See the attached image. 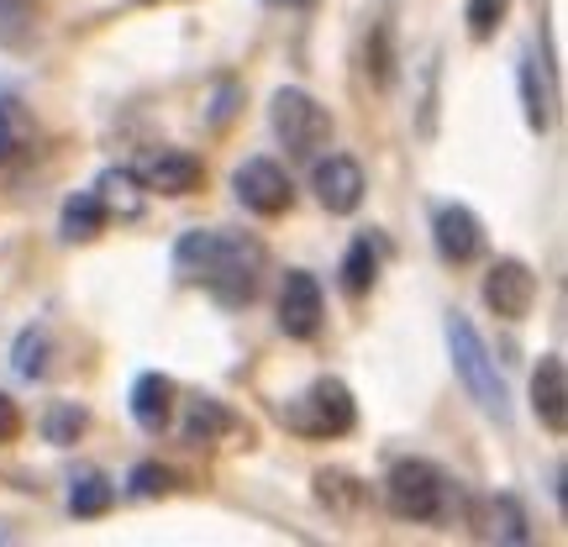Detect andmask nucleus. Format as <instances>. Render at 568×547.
<instances>
[{"instance_id":"nucleus-1","label":"nucleus","mask_w":568,"mask_h":547,"mask_svg":"<svg viewBox=\"0 0 568 547\" xmlns=\"http://www.w3.org/2000/svg\"><path fill=\"white\" fill-rule=\"evenodd\" d=\"M174 269L184 280H201L222 305H247L264 284V243H253L247 232L195 226L174 243Z\"/></svg>"},{"instance_id":"nucleus-21","label":"nucleus","mask_w":568,"mask_h":547,"mask_svg":"<svg viewBox=\"0 0 568 547\" xmlns=\"http://www.w3.org/2000/svg\"><path fill=\"white\" fill-rule=\"evenodd\" d=\"M38 32V0H0V48H27Z\"/></svg>"},{"instance_id":"nucleus-10","label":"nucleus","mask_w":568,"mask_h":547,"mask_svg":"<svg viewBox=\"0 0 568 547\" xmlns=\"http://www.w3.org/2000/svg\"><path fill=\"white\" fill-rule=\"evenodd\" d=\"M432 247H437L443 264H474L479 247H485V226H479V216H474L468 205L447 201V205H437V216H432Z\"/></svg>"},{"instance_id":"nucleus-13","label":"nucleus","mask_w":568,"mask_h":547,"mask_svg":"<svg viewBox=\"0 0 568 547\" xmlns=\"http://www.w3.org/2000/svg\"><path fill=\"white\" fill-rule=\"evenodd\" d=\"M174 416V379L169 374H138L132 379V422L142 432H163Z\"/></svg>"},{"instance_id":"nucleus-15","label":"nucleus","mask_w":568,"mask_h":547,"mask_svg":"<svg viewBox=\"0 0 568 547\" xmlns=\"http://www.w3.org/2000/svg\"><path fill=\"white\" fill-rule=\"evenodd\" d=\"M105 222H111V211L95 190H80L74 201H63V216H59V237L63 243H90V237H101Z\"/></svg>"},{"instance_id":"nucleus-8","label":"nucleus","mask_w":568,"mask_h":547,"mask_svg":"<svg viewBox=\"0 0 568 547\" xmlns=\"http://www.w3.org/2000/svg\"><path fill=\"white\" fill-rule=\"evenodd\" d=\"M311 190L316 201L332 211V216H353L368 195V180H364V163L347 159V153H332V159H316L311 169Z\"/></svg>"},{"instance_id":"nucleus-18","label":"nucleus","mask_w":568,"mask_h":547,"mask_svg":"<svg viewBox=\"0 0 568 547\" xmlns=\"http://www.w3.org/2000/svg\"><path fill=\"white\" fill-rule=\"evenodd\" d=\"M485 537H495V543H510V547H521L531 543V521H527V510H521V500L516 495H495L489 500V521H485Z\"/></svg>"},{"instance_id":"nucleus-14","label":"nucleus","mask_w":568,"mask_h":547,"mask_svg":"<svg viewBox=\"0 0 568 547\" xmlns=\"http://www.w3.org/2000/svg\"><path fill=\"white\" fill-rule=\"evenodd\" d=\"M516 90H521V111H527V126L531 132H548L552 126V90L542 80V63L521 53L516 59Z\"/></svg>"},{"instance_id":"nucleus-24","label":"nucleus","mask_w":568,"mask_h":547,"mask_svg":"<svg viewBox=\"0 0 568 547\" xmlns=\"http://www.w3.org/2000/svg\"><path fill=\"white\" fill-rule=\"evenodd\" d=\"M21 142H27V117L11 95H0V159H11Z\"/></svg>"},{"instance_id":"nucleus-22","label":"nucleus","mask_w":568,"mask_h":547,"mask_svg":"<svg viewBox=\"0 0 568 547\" xmlns=\"http://www.w3.org/2000/svg\"><path fill=\"white\" fill-rule=\"evenodd\" d=\"M84 426H90V411L84 406H53L48 411V422H42V432H48V443L69 447V443H80Z\"/></svg>"},{"instance_id":"nucleus-12","label":"nucleus","mask_w":568,"mask_h":547,"mask_svg":"<svg viewBox=\"0 0 568 547\" xmlns=\"http://www.w3.org/2000/svg\"><path fill=\"white\" fill-rule=\"evenodd\" d=\"M531 411L537 422L548 426L552 437H564L568 426V368H564V353H542V364L531 374Z\"/></svg>"},{"instance_id":"nucleus-2","label":"nucleus","mask_w":568,"mask_h":547,"mask_svg":"<svg viewBox=\"0 0 568 547\" xmlns=\"http://www.w3.org/2000/svg\"><path fill=\"white\" fill-rule=\"evenodd\" d=\"M447 353H453V374H458V385L468 389V401L485 411L489 422L510 426V389H506V374L495 364V353L489 343L479 337V326L468 322V316H447Z\"/></svg>"},{"instance_id":"nucleus-25","label":"nucleus","mask_w":568,"mask_h":547,"mask_svg":"<svg viewBox=\"0 0 568 547\" xmlns=\"http://www.w3.org/2000/svg\"><path fill=\"white\" fill-rule=\"evenodd\" d=\"M368 74L379 90H389L395 80V53H389V27H374V38H368Z\"/></svg>"},{"instance_id":"nucleus-19","label":"nucleus","mask_w":568,"mask_h":547,"mask_svg":"<svg viewBox=\"0 0 568 547\" xmlns=\"http://www.w3.org/2000/svg\"><path fill=\"white\" fill-rule=\"evenodd\" d=\"M111 506H116V485L105 474H80L74 489H69V516H80V521H95Z\"/></svg>"},{"instance_id":"nucleus-27","label":"nucleus","mask_w":568,"mask_h":547,"mask_svg":"<svg viewBox=\"0 0 568 547\" xmlns=\"http://www.w3.org/2000/svg\"><path fill=\"white\" fill-rule=\"evenodd\" d=\"M21 437V411H17V401L0 389V443H17Z\"/></svg>"},{"instance_id":"nucleus-5","label":"nucleus","mask_w":568,"mask_h":547,"mask_svg":"<svg viewBox=\"0 0 568 547\" xmlns=\"http://www.w3.org/2000/svg\"><path fill=\"white\" fill-rule=\"evenodd\" d=\"M284 422L301 426L305 437H343V432L358 426V401H353V389L343 379H316L295 406L284 411Z\"/></svg>"},{"instance_id":"nucleus-28","label":"nucleus","mask_w":568,"mask_h":547,"mask_svg":"<svg viewBox=\"0 0 568 547\" xmlns=\"http://www.w3.org/2000/svg\"><path fill=\"white\" fill-rule=\"evenodd\" d=\"M232 101H237V84H222V90H216V117H211L216 126L232 122Z\"/></svg>"},{"instance_id":"nucleus-20","label":"nucleus","mask_w":568,"mask_h":547,"mask_svg":"<svg viewBox=\"0 0 568 547\" xmlns=\"http://www.w3.org/2000/svg\"><path fill=\"white\" fill-rule=\"evenodd\" d=\"M222 432H232V411H226L222 401H211V395L190 401V416H184V443H216Z\"/></svg>"},{"instance_id":"nucleus-3","label":"nucleus","mask_w":568,"mask_h":547,"mask_svg":"<svg viewBox=\"0 0 568 547\" xmlns=\"http://www.w3.org/2000/svg\"><path fill=\"white\" fill-rule=\"evenodd\" d=\"M385 506H389V516H400L410 527H432V521H447V516H453L458 485H453L447 468L432 464V458H400V464L385 474Z\"/></svg>"},{"instance_id":"nucleus-16","label":"nucleus","mask_w":568,"mask_h":547,"mask_svg":"<svg viewBox=\"0 0 568 547\" xmlns=\"http://www.w3.org/2000/svg\"><path fill=\"white\" fill-rule=\"evenodd\" d=\"M374 280H379V247H374V237H353L343 253V290L358 301L374 290Z\"/></svg>"},{"instance_id":"nucleus-23","label":"nucleus","mask_w":568,"mask_h":547,"mask_svg":"<svg viewBox=\"0 0 568 547\" xmlns=\"http://www.w3.org/2000/svg\"><path fill=\"white\" fill-rule=\"evenodd\" d=\"M506 11H510V0H468V11H464V21H468V32L485 42V38H495L500 32V21H506Z\"/></svg>"},{"instance_id":"nucleus-7","label":"nucleus","mask_w":568,"mask_h":547,"mask_svg":"<svg viewBox=\"0 0 568 547\" xmlns=\"http://www.w3.org/2000/svg\"><path fill=\"white\" fill-rule=\"evenodd\" d=\"M326 322V295L316 274H305V269H290L284 274V290H280V326L284 337H295V343H311Z\"/></svg>"},{"instance_id":"nucleus-29","label":"nucleus","mask_w":568,"mask_h":547,"mask_svg":"<svg viewBox=\"0 0 568 547\" xmlns=\"http://www.w3.org/2000/svg\"><path fill=\"white\" fill-rule=\"evenodd\" d=\"M264 6H274V11H305V6H316V0H264Z\"/></svg>"},{"instance_id":"nucleus-6","label":"nucleus","mask_w":568,"mask_h":547,"mask_svg":"<svg viewBox=\"0 0 568 547\" xmlns=\"http://www.w3.org/2000/svg\"><path fill=\"white\" fill-rule=\"evenodd\" d=\"M232 190H237V201H243L253 216H264V222L284 216V211H290V201H295V184H290V174H284L274 159H264V153H253V159L237 163Z\"/></svg>"},{"instance_id":"nucleus-9","label":"nucleus","mask_w":568,"mask_h":547,"mask_svg":"<svg viewBox=\"0 0 568 547\" xmlns=\"http://www.w3.org/2000/svg\"><path fill=\"white\" fill-rule=\"evenodd\" d=\"M485 305L506 322H527L531 305H537V274L521 259H500L485 274Z\"/></svg>"},{"instance_id":"nucleus-11","label":"nucleus","mask_w":568,"mask_h":547,"mask_svg":"<svg viewBox=\"0 0 568 547\" xmlns=\"http://www.w3.org/2000/svg\"><path fill=\"white\" fill-rule=\"evenodd\" d=\"M138 180L153 190V195H195L205 180V163L184 148H159L153 159L138 169Z\"/></svg>"},{"instance_id":"nucleus-4","label":"nucleus","mask_w":568,"mask_h":547,"mask_svg":"<svg viewBox=\"0 0 568 547\" xmlns=\"http://www.w3.org/2000/svg\"><path fill=\"white\" fill-rule=\"evenodd\" d=\"M268 126H274V138L290 148V159H316L322 148H332V111H326L311 90L301 84H284L274 90V101H268Z\"/></svg>"},{"instance_id":"nucleus-26","label":"nucleus","mask_w":568,"mask_h":547,"mask_svg":"<svg viewBox=\"0 0 568 547\" xmlns=\"http://www.w3.org/2000/svg\"><path fill=\"white\" fill-rule=\"evenodd\" d=\"M163 489H169V468H159V464H138V468H132V495L153 500V495H163Z\"/></svg>"},{"instance_id":"nucleus-17","label":"nucleus","mask_w":568,"mask_h":547,"mask_svg":"<svg viewBox=\"0 0 568 547\" xmlns=\"http://www.w3.org/2000/svg\"><path fill=\"white\" fill-rule=\"evenodd\" d=\"M11 364H17L21 379H48V368H53V337H48V326H27L11 347Z\"/></svg>"}]
</instances>
